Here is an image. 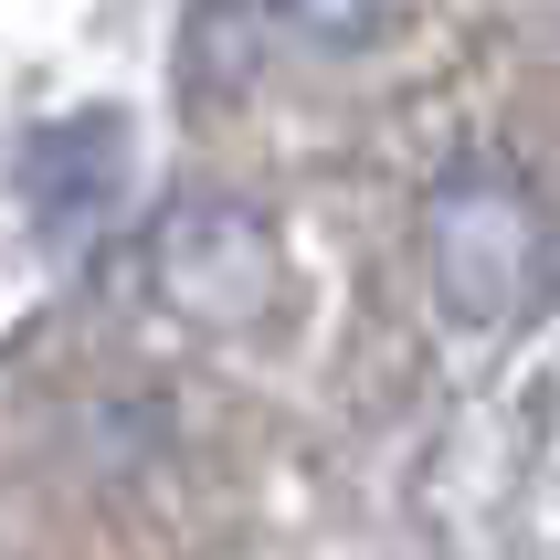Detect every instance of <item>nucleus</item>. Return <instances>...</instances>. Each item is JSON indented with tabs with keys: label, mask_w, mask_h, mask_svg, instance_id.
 I'll use <instances>...</instances> for the list:
<instances>
[{
	"label": "nucleus",
	"mask_w": 560,
	"mask_h": 560,
	"mask_svg": "<svg viewBox=\"0 0 560 560\" xmlns=\"http://www.w3.org/2000/svg\"><path fill=\"white\" fill-rule=\"evenodd\" d=\"M22 190H32V212H43V233H95V222L117 212V190H127V149H117V117H63L43 127L22 149Z\"/></svg>",
	"instance_id": "nucleus-3"
},
{
	"label": "nucleus",
	"mask_w": 560,
	"mask_h": 560,
	"mask_svg": "<svg viewBox=\"0 0 560 560\" xmlns=\"http://www.w3.org/2000/svg\"><path fill=\"white\" fill-rule=\"evenodd\" d=\"M381 11H392V0H265V22L296 32V43H317V54H360V43L381 32Z\"/></svg>",
	"instance_id": "nucleus-4"
},
{
	"label": "nucleus",
	"mask_w": 560,
	"mask_h": 560,
	"mask_svg": "<svg viewBox=\"0 0 560 560\" xmlns=\"http://www.w3.org/2000/svg\"><path fill=\"white\" fill-rule=\"evenodd\" d=\"M149 276H159V296L180 317H254V307H276V285H285V265H276V233L244 212V201H180V212L149 233Z\"/></svg>",
	"instance_id": "nucleus-2"
},
{
	"label": "nucleus",
	"mask_w": 560,
	"mask_h": 560,
	"mask_svg": "<svg viewBox=\"0 0 560 560\" xmlns=\"http://www.w3.org/2000/svg\"><path fill=\"white\" fill-rule=\"evenodd\" d=\"M550 201L518 159L466 149L444 159L434 190H423V276H434L444 317L455 328H518V317L550 296Z\"/></svg>",
	"instance_id": "nucleus-1"
}]
</instances>
